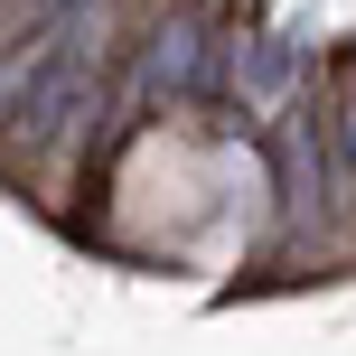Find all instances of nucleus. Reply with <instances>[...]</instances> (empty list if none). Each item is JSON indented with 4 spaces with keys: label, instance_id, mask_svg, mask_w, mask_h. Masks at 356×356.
Listing matches in <instances>:
<instances>
[{
    "label": "nucleus",
    "instance_id": "1",
    "mask_svg": "<svg viewBox=\"0 0 356 356\" xmlns=\"http://www.w3.org/2000/svg\"><path fill=\"white\" fill-rule=\"evenodd\" d=\"M197 75H207V29L197 19H169L150 38V56H141V94H188Z\"/></svg>",
    "mask_w": 356,
    "mask_h": 356
},
{
    "label": "nucleus",
    "instance_id": "2",
    "mask_svg": "<svg viewBox=\"0 0 356 356\" xmlns=\"http://www.w3.org/2000/svg\"><path fill=\"white\" fill-rule=\"evenodd\" d=\"M291 66H300V47H291V38H263V47H253L244 66H234V85H244V104H272V94L291 85Z\"/></svg>",
    "mask_w": 356,
    "mask_h": 356
},
{
    "label": "nucleus",
    "instance_id": "3",
    "mask_svg": "<svg viewBox=\"0 0 356 356\" xmlns=\"http://www.w3.org/2000/svg\"><path fill=\"white\" fill-rule=\"evenodd\" d=\"M338 150L356 160V94H347V113H338Z\"/></svg>",
    "mask_w": 356,
    "mask_h": 356
}]
</instances>
